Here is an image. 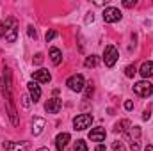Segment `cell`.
<instances>
[{
    "label": "cell",
    "instance_id": "cell-1",
    "mask_svg": "<svg viewBox=\"0 0 153 151\" xmlns=\"http://www.w3.org/2000/svg\"><path fill=\"white\" fill-rule=\"evenodd\" d=\"M2 89H4V98H5V105H7V114L11 117V123L16 126L20 123L18 119V112H16V107H14V100H13V85H11V71L5 68L4 70V82H2Z\"/></svg>",
    "mask_w": 153,
    "mask_h": 151
},
{
    "label": "cell",
    "instance_id": "cell-2",
    "mask_svg": "<svg viewBox=\"0 0 153 151\" xmlns=\"http://www.w3.org/2000/svg\"><path fill=\"white\" fill-rule=\"evenodd\" d=\"M4 29H5V41H9V43H14L16 38H18V23H16V20L14 18H7L5 20V23H4Z\"/></svg>",
    "mask_w": 153,
    "mask_h": 151
},
{
    "label": "cell",
    "instance_id": "cell-3",
    "mask_svg": "<svg viewBox=\"0 0 153 151\" xmlns=\"http://www.w3.org/2000/svg\"><path fill=\"white\" fill-rule=\"evenodd\" d=\"M126 137H128L130 148L134 151H137L141 148V128H139V126H130V128L126 130Z\"/></svg>",
    "mask_w": 153,
    "mask_h": 151
},
{
    "label": "cell",
    "instance_id": "cell-4",
    "mask_svg": "<svg viewBox=\"0 0 153 151\" xmlns=\"http://www.w3.org/2000/svg\"><path fill=\"white\" fill-rule=\"evenodd\" d=\"M117 59H119L117 48L112 46V44L105 46V52H103V62H105V66H107V68H112L116 62H117Z\"/></svg>",
    "mask_w": 153,
    "mask_h": 151
},
{
    "label": "cell",
    "instance_id": "cell-5",
    "mask_svg": "<svg viewBox=\"0 0 153 151\" xmlns=\"http://www.w3.org/2000/svg\"><path fill=\"white\" fill-rule=\"evenodd\" d=\"M134 93L141 98H148L153 93V85L148 82V80H141L137 84H134Z\"/></svg>",
    "mask_w": 153,
    "mask_h": 151
},
{
    "label": "cell",
    "instance_id": "cell-6",
    "mask_svg": "<svg viewBox=\"0 0 153 151\" xmlns=\"http://www.w3.org/2000/svg\"><path fill=\"white\" fill-rule=\"evenodd\" d=\"M91 123H93V115L91 114H80V115H76L75 119H73V126H75V130H78V132L89 128Z\"/></svg>",
    "mask_w": 153,
    "mask_h": 151
},
{
    "label": "cell",
    "instance_id": "cell-7",
    "mask_svg": "<svg viewBox=\"0 0 153 151\" xmlns=\"http://www.w3.org/2000/svg\"><path fill=\"white\" fill-rule=\"evenodd\" d=\"M66 85H68L71 91L80 93V91L84 89V85H85V80H84V76H82V75H73V76H70V78H68Z\"/></svg>",
    "mask_w": 153,
    "mask_h": 151
},
{
    "label": "cell",
    "instance_id": "cell-8",
    "mask_svg": "<svg viewBox=\"0 0 153 151\" xmlns=\"http://www.w3.org/2000/svg\"><path fill=\"white\" fill-rule=\"evenodd\" d=\"M121 18H123V14H121L119 9H116V7H105V11H103V20H105L107 23H116V21H119Z\"/></svg>",
    "mask_w": 153,
    "mask_h": 151
},
{
    "label": "cell",
    "instance_id": "cell-9",
    "mask_svg": "<svg viewBox=\"0 0 153 151\" xmlns=\"http://www.w3.org/2000/svg\"><path fill=\"white\" fill-rule=\"evenodd\" d=\"M61 107H62V101H61L59 98H50V100L45 103V110L48 114H57L61 110Z\"/></svg>",
    "mask_w": 153,
    "mask_h": 151
},
{
    "label": "cell",
    "instance_id": "cell-10",
    "mask_svg": "<svg viewBox=\"0 0 153 151\" xmlns=\"http://www.w3.org/2000/svg\"><path fill=\"white\" fill-rule=\"evenodd\" d=\"M32 78L34 82H39V84H48L52 80V75L48 73V70H38L32 73Z\"/></svg>",
    "mask_w": 153,
    "mask_h": 151
},
{
    "label": "cell",
    "instance_id": "cell-11",
    "mask_svg": "<svg viewBox=\"0 0 153 151\" xmlns=\"http://www.w3.org/2000/svg\"><path fill=\"white\" fill-rule=\"evenodd\" d=\"M105 135H107L105 128H93V130L89 132V139L94 141V142H102V141H105Z\"/></svg>",
    "mask_w": 153,
    "mask_h": 151
},
{
    "label": "cell",
    "instance_id": "cell-12",
    "mask_svg": "<svg viewBox=\"0 0 153 151\" xmlns=\"http://www.w3.org/2000/svg\"><path fill=\"white\" fill-rule=\"evenodd\" d=\"M29 85V93H30V98H32V101L36 103V101H39V98H41V89H39V85H38V82H29L27 84Z\"/></svg>",
    "mask_w": 153,
    "mask_h": 151
},
{
    "label": "cell",
    "instance_id": "cell-13",
    "mask_svg": "<svg viewBox=\"0 0 153 151\" xmlns=\"http://www.w3.org/2000/svg\"><path fill=\"white\" fill-rule=\"evenodd\" d=\"M7 151H29V142H5Z\"/></svg>",
    "mask_w": 153,
    "mask_h": 151
},
{
    "label": "cell",
    "instance_id": "cell-14",
    "mask_svg": "<svg viewBox=\"0 0 153 151\" xmlns=\"http://www.w3.org/2000/svg\"><path fill=\"white\" fill-rule=\"evenodd\" d=\"M68 142H70V133H59L57 135V139H55V148L59 151H62L66 146H68Z\"/></svg>",
    "mask_w": 153,
    "mask_h": 151
},
{
    "label": "cell",
    "instance_id": "cell-15",
    "mask_svg": "<svg viewBox=\"0 0 153 151\" xmlns=\"http://www.w3.org/2000/svg\"><path fill=\"white\" fill-rule=\"evenodd\" d=\"M45 124H46V121L43 117H34V121H32V133L34 135H41Z\"/></svg>",
    "mask_w": 153,
    "mask_h": 151
},
{
    "label": "cell",
    "instance_id": "cell-16",
    "mask_svg": "<svg viewBox=\"0 0 153 151\" xmlns=\"http://www.w3.org/2000/svg\"><path fill=\"white\" fill-rule=\"evenodd\" d=\"M139 73H141V75L144 76V78H150V76H153V62H152V61L144 62V64L141 66Z\"/></svg>",
    "mask_w": 153,
    "mask_h": 151
},
{
    "label": "cell",
    "instance_id": "cell-17",
    "mask_svg": "<svg viewBox=\"0 0 153 151\" xmlns=\"http://www.w3.org/2000/svg\"><path fill=\"white\" fill-rule=\"evenodd\" d=\"M50 59H52V62L57 66V64H61V61H62V53H61V50L59 48H50Z\"/></svg>",
    "mask_w": 153,
    "mask_h": 151
},
{
    "label": "cell",
    "instance_id": "cell-18",
    "mask_svg": "<svg viewBox=\"0 0 153 151\" xmlns=\"http://www.w3.org/2000/svg\"><path fill=\"white\" fill-rule=\"evenodd\" d=\"M84 64H85V68H94V66L98 64V57H96V55H91V57H87V59H85V62H84Z\"/></svg>",
    "mask_w": 153,
    "mask_h": 151
},
{
    "label": "cell",
    "instance_id": "cell-19",
    "mask_svg": "<svg viewBox=\"0 0 153 151\" xmlns=\"http://www.w3.org/2000/svg\"><path fill=\"white\" fill-rule=\"evenodd\" d=\"M125 126H132V124H130V121H126V119H125V121L117 123V124L114 126V130H116V132H126L128 128H125Z\"/></svg>",
    "mask_w": 153,
    "mask_h": 151
},
{
    "label": "cell",
    "instance_id": "cell-20",
    "mask_svg": "<svg viewBox=\"0 0 153 151\" xmlns=\"http://www.w3.org/2000/svg\"><path fill=\"white\" fill-rule=\"evenodd\" d=\"M135 73H137V68H135L134 64H130V66H126V68H125V75L128 76V78H132Z\"/></svg>",
    "mask_w": 153,
    "mask_h": 151
},
{
    "label": "cell",
    "instance_id": "cell-21",
    "mask_svg": "<svg viewBox=\"0 0 153 151\" xmlns=\"http://www.w3.org/2000/svg\"><path fill=\"white\" fill-rule=\"evenodd\" d=\"M73 151H87V144L84 141H76L75 146H73Z\"/></svg>",
    "mask_w": 153,
    "mask_h": 151
},
{
    "label": "cell",
    "instance_id": "cell-22",
    "mask_svg": "<svg viewBox=\"0 0 153 151\" xmlns=\"http://www.w3.org/2000/svg\"><path fill=\"white\" fill-rule=\"evenodd\" d=\"M112 151H126V148L123 146V142H119V141H116L114 144H112Z\"/></svg>",
    "mask_w": 153,
    "mask_h": 151
},
{
    "label": "cell",
    "instance_id": "cell-23",
    "mask_svg": "<svg viewBox=\"0 0 153 151\" xmlns=\"http://www.w3.org/2000/svg\"><path fill=\"white\" fill-rule=\"evenodd\" d=\"M55 36H57V30H48V32H46V36H45L46 43H48V41H52V39L55 38Z\"/></svg>",
    "mask_w": 153,
    "mask_h": 151
},
{
    "label": "cell",
    "instance_id": "cell-24",
    "mask_svg": "<svg viewBox=\"0 0 153 151\" xmlns=\"http://www.w3.org/2000/svg\"><path fill=\"white\" fill-rule=\"evenodd\" d=\"M135 4H137L135 0H125V2H123V5L128 7V9H130V7H135Z\"/></svg>",
    "mask_w": 153,
    "mask_h": 151
},
{
    "label": "cell",
    "instance_id": "cell-25",
    "mask_svg": "<svg viewBox=\"0 0 153 151\" xmlns=\"http://www.w3.org/2000/svg\"><path fill=\"white\" fill-rule=\"evenodd\" d=\"M27 34H29V38H38V34H36V30H34V27H29L27 29Z\"/></svg>",
    "mask_w": 153,
    "mask_h": 151
},
{
    "label": "cell",
    "instance_id": "cell-26",
    "mask_svg": "<svg viewBox=\"0 0 153 151\" xmlns=\"http://www.w3.org/2000/svg\"><path fill=\"white\" fill-rule=\"evenodd\" d=\"M22 105H23V107H30V101H29V96H22Z\"/></svg>",
    "mask_w": 153,
    "mask_h": 151
},
{
    "label": "cell",
    "instance_id": "cell-27",
    "mask_svg": "<svg viewBox=\"0 0 153 151\" xmlns=\"http://www.w3.org/2000/svg\"><path fill=\"white\" fill-rule=\"evenodd\" d=\"M41 62H43V53H38L34 57V64H41Z\"/></svg>",
    "mask_w": 153,
    "mask_h": 151
},
{
    "label": "cell",
    "instance_id": "cell-28",
    "mask_svg": "<svg viewBox=\"0 0 153 151\" xmlns=\"http://www.w3.org/2000/svg\"><path fill=\"white\" fill-rule=\"evenodd\" d=\"M125 109H126V110H132V109H134V103H132L130 100H126V101H125Z\"/></svg>",
    "mask_w": 153,
    "mask_h": 151
},
{
    "label": "cell",
    "instance_id": "cell-29",
    "mask_svg": "<svg viewBox=\"0 0 153 151\" xmlns=\"http://www.w3.org/2000/svg\"><path fill=\"white\" fill-rule=\"evenodd\" d=\"M93 20H94V16H93V13H89L85 16V23H93Z\"/></svg>",
    "mask_w": 153,
    "mask_h": 151
},
{
    "label": "cell",
    "instance_id": "cell-30",
    "mask_svg": "<svg viewBox=\"0 0 153 151\" xmlns=\"http://www.w3.org/2000/svg\"><path fill=\"white\" fill-rule=\"evenodd\" d=\"M93 94V85H87V89H85V98H89Z\"/></svg>",
    "mask_w": 153,
    "mask_h": 151
},
{
    "label": "cell",
    "instance_id": "cell-31",
    "mask_svg": "<svg viewBox=\"0 0 153 151\" xmlns=\"http://www.w3.org/2000/svg\"><path fill=\"white\" fill-rule=\"evenodd\" d=\"M5 36V29H4V23L0 21V38H4Z\"/></svg>",
    "mask_w": 153,
    "mask_h": 151
},
{
    "label": "cell",
    "instance_id": "cell-32",
    "mask_svg": "<svg viewBox=\"0 0 153 151\" xmlns=\"http://www.w3.org/2000/svg\"><path fill=\"white\" fill-rule=\"evenodd\" d=\"M150 117H152V114H150V110H146V112L143 114V119H144V121H148Z\"/></svg>",
    "mask_w": 153,
    "mask_h": 151
},
{
    "label": "cell",
    "instance_id": "cell-33",
    "mask_svg": "<svg viewBox=\"0 0 153 151\" xmlns=\"http://www.w3.org/2000/svg\"><path fill=\"white\" fill-rule=\"evenodd\" d=\"M94 151H107V148H105L103 144H98V146H96V150H94Z\"/></svg>",
    "mask_w": 153,
    "mask_h": 151
},
{
    "label": "cell",
    "instance_id": "cell-34",
    "mask_svg": "<svg viewBox=\"0 0 153 151\" xmlns=\"http://www.w3.org/2000/svg\"><path fill=\"white\" fill-rule=\"evenodd\" d=\"M144 151H153V146H146V148H144Z\"/></svg>",
    "mask_w": 153,
    "mask_h": 151
},
{
    "label": "cell",
    "instance_id": "cell-35",
    "mask_svg": "<svg viewBox=\"0 0 153 151\" xmlns=\"http://www.w3.org/2000/svg\"><path fill=\"white\" fill-rule=\"evenodd\" d=\"M36 151H48V148H39V150H36Z\"/></svg>",
    "mask_w": 153,
    "mask_h": 151
}]
</instances>
